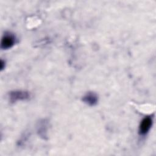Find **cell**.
<instances>
[{
    "label": "cell",
    "instance_id": "1",
    "mask_svg": "<svg viewBox=\"0 0 156 156\" xmlns=\"http://www.w3.org/2000/svg\"><path fill=\"white\" fill-rule=\"evenodd\" d=\"M152 124V118L150 116H145L141 121L139 126V133L141 135H144L147 133L151 128Z\"/></svg>",
    "mask_w": 156,
    "mask_h": 156
},
{
    "label": "cell",
    "instance_id": "2",
    "mask_svg": "<svg viewBox=\"0 0 156 156\" xmlns=\"http://www.w3.org/2000/svg\"><path fill=\"white\" fill-rule=\"evenodd\" d=\"M30 94L28 92L22 90H16L11 91L9 94V99L10 102H15L18 101H23L29 99Z\"/></svg>",
    "mask_w": 156,
    "mask_h": 156
},
{
    "label": "cell",
    "instance_id": "3",
    "mask_svg": "<svg viewBox=\"0 0 156 156\" xmlns=\"http://www.w3.org/2000/svg\"><path fill=\"white\" fill-rule=\"evenodd\" d=\"M15 37L10 33H5L1 40V47L2 49L11 48L15 43Z\"/></svg>",
    "mask_w": 156,
    "mask_h": 156
},
{
    "label": "cell",
    "instance_id": "4",
    "mask_svg": "<svg viewBox=\"0 0 156 156\" xmlns=\"http://www.w3.org/2000/svg\"><path fill=\"white\" fill-rule=\"evenodd\" d=\"M82 101L90 106H94L98 103V95L94 92H88L84 95Z\"/></svg>",
    "mask_w": 156,
    "mask_h": 156
},
{
    "label": "cell",
    "instance_id": "5",
    "mask_svg": "<svg viewBox=\"0 0 156 156\" xmlns=\"http://www.w3.org/2000/svg\"><path fill=\"white\" fill-rule=\"evenodd\" d=\"M5 65V62L3 61V60H1V69L2 70V69H4V66H4Z\"/></svg>",
    "mask_w": 156,
    "mask_h": 156
}]
</instances>
